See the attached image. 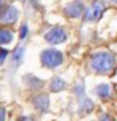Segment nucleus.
<instances>
[{
    "label": "nucleus",
    "mask_w": 117,
    "mask_h": 121,
    "mask_svg": "<svg viewBox=\"0 0 117 121\" xmlns=\"http://www.w3.org/2000/svg\"><path fill=\"white\" fill-rule=\"evenodd\" d=\"M103 11H104V3L101 0H95L90 7L85 10V19L87 21H98L103 15Z\"/></svg>",
    "instance_id": "3"
},
{
    "label": "nucleus",
    "mask_w": 117,
    "mask_h": 121,
    "mask_svg": "<svg viewBox=\"0 0 117 121\" xmlns=\"http://www.w3.org/2000/svg\"><path fill=\"white\" fill-rule=\"evenodd\" d=\"M11 56H13V63H15V66H18L19 63H21V60H23V56H24V45H18Z\"/></svg>",
    "instance_id": "10"
},
{
    "label": "nucleus",
    "mask_w": 117,
    "mask_h": 121,
    "mask_svg": "<svg viewBox=\"0 0 117 121\" xmlns=\"http://www.w3.org/2000/svg\"><path fill=\"white\" fill-rule=\"evenodd\" d=\"M64 11H66V15H67L69 18H79L82 13H83V7H82L80 2H75V3L67 5Z\"/></svg>",
    "instance_id": "6"
},
{
    "label": "nucleus",
    "mask_w": 117,
    "mask_h": 121,
    "mask_svg": "<svg viewBox=\"0 0 117 121\" xmlns=\"http://www.w3.org/2000/svg\"><path fill=\"white\" fill-rule=\"evenodd\" d=\"M26 36H27V26H26V24H23V28H21V31H19V37L26 39Z\"/></svg>",
    "instance_id": "13"
},
{
    "label": "nucleus",
    "mask_w": 117,
    "mask_h": 121,
    "mask_svg": "<svg viewBox=\"0 0 117 121\" xmlns=\"http://www.w3.org/2000/svg\"><path fill=\"white\" fill-rule=\"evenodd\" d=\"M66 87V82H64L61 78H53L51 82H50V91L51 92H59Z\"/></svg>",
    "instance_id": "9"
},
{
    "label": "nucleus",
    "mask_w": 117,
    "mask_h": 121,
    "mask_svg": "<svg viewBox=\"0 0 117 121\" xmlns=\"http://www.w3.org/2000/svg\"><path fill=\"white\" fill-rule=\"evenodd\" d=\"M66 37H67V34H66V31L63 28H51L50 31L45 32V40L48 44H53V45L64 42Z\"/></svg>",
    "instance_id": "4"
},
{
    "label": "nucleus",
    "mask_w": 117,
    "mask_h": 121,
    "mask_svg": "<svg viewBox=\"0 0 117 121\" xmlns=\"http://www.w3.org/2000/svg\"><path fill=\"white\" fill-rule=\"evenodd\" d=\"M7 55H8V52H7V50H3V48H2V50H0V65H2V63H3V60H5V58H7Z\"/></svg>",
    "instance_id": "14"
},
{
    "label": "nucleus",
    "mask_w": 117,
    "mask_h": 121,
    "mask_svg": "<svg viewBox=\"0 0 117 121\" xmlns=\"http://www.w3.org/2000/svg\"><path fill=\"white\" fill-rule=\"evenodd\" d=\"M99 121H114V118L111 115H101L99 116Z\"/></svg>",
    "instance_id": "15"
},
{
    "label": "nucleus",
    "mask_w": 117,
    "mask_h": 121,
    "mask_svg": "<svg viewBox=\"0 0 117 121\" xmlns=\"http://www.w3.org/2000/svg\"><path fill=\"white\" fill-rule=\"evenodd\" d=\"M96 94H98L99 99H108L109 95H111V87H109L108 84H101L96 87Z\"/></svg>",
    "instance_id": "11"
},
{
    "label": "nucleus",
    "mask_w": 117,
    "mask_h": 121,
    "mask_svg": "<svg viewBox=\"0 0 117 121\" xmlns=\"http://www.w3.org/2000/svg\"><path fill=\"white\" fill-rule=\"evenodd\" d=\"M82 108H83V112H91V110H93V102H91V100H83Z\"/></svg>",
    "instance_id": "12"
},
{
    "label": "nucleus",
    "mask_w": 117,
    "mask_h": 121,
    "mask_svg": "<svg viewBox=\"0 0 117 121\" xmlns=\"http://www.w3.org/2000/svg\"><path fill=\"white\" fill-rule=\"evenodd\" d=\"M13 40V32L7 28H0V45H7Z\"/></svg>",
    "instance_id": "8"
},
{
    "label": "nucleus",
    "mask_w": 117,
    "mask_h": 121,
    "mask_svg": "<svg viewBox=\"0 0 117 121\" xmlns=\"http://www.w3.org/2000/svg\"><path fill=\"white\" fill-rule=\"evenodd\" d=\"M112 2H116V3H117V0H112Z\"/></svg>",
    "instance_id": "19"
},
{
    "label": "nucleus",
    "mask_w": 117,
    "mask_h": 121,
    "mask_svg": "<svg viewBox=\"0 0 117 121\" xmlns=\"http://www.w3.org/2000/svg\"><path fill=\"white\" fill-rule=\"evenodd\" d=\"M40 60L45 68H56L63 63V53L59 50H55V48H47L42 52Z\"/></svg>",
    "instance_id": "2"
},
{
    "label": "nucleus",
    "mask_w": 117,
    "mask_h": 121,
    "mask_svg": "<svg viewBox=\"0 0 117 121\" xmlns=\"http://www.w3.org/2000/svg\"><path fill=\"white\" fill-rule=\"evenodd\" d=\"M114 66H116V56L111 52H98L90 60V68L95 73L106 74V73L114 69Z\"/></svg>",
    "instance_id": "1"
},
{
    "label": "nucleus",
    "mask_w": 117,
    "mask_h": 121,
    "mask_svg": "<svg viewBox=\"0 0 117 121\" xmlns=\"http://www.w3.org/2000/svg\"><path fill=\"white\" fill-rule=\"evenodd\" d=\"M16 19H18V10H16V7H13V5H8L7 8L0 13V21L3 24H11Z\"/></svg>",
    "instance_id": "5"
},
{
    "label": "nucleus",
    "mask_w": 117,
    "mask_h": 121,
    "mask_svg": "<svg viewBox=\"0 0 117 121\" xmlns=\"http://www.w3.org/2000/svg\"><path fill=\"white\" fill-rule=\"evenodd\" d=\"M0 121H5V108L0 107Z\"/></svg>",
    "instance_id": "16"
},
{
    "label": "nucleus",
    "mask_w": 117,
    "mask_h": 121,
    "mask_svg": "<svg viewBox=\"0 0 117 121\" xmlns=\"http://www.w3.org/2000/svg\"><path fill=\"white\" fill-rule=\"evenodd\" d=\"M34 105H35V108L39 110H42V112H45L47 108L50 107V99H48V95H37L35 99H34Z\"/></svg>",
    "instance_id": "7"
},
{
    "label": "nucleus",
    "mask_w": 117,
    "mask_h": 121,
    "mask_svg": "<svg viewBox=\"0 0 117 121\" xmlns=\"http://www.w3.org/2000/svg\"><path fill=\"white\" fill-rule=\"evenodd\" d=\"M2 8H3V0H0V13L3 11V10H2Z\"/></svg>",
    "instance_id": "18"
},
{
    "label": "nucleus",
    "mask_w": 117,
    "mask_h": 121,
    "mask_svg": "<svg viewBox=\"0 0 117 121\" xmlns=\"http://www.w3.org/2000/svg\"><path fill=\"white\" fill-rule=\"evenodd\" d=\"M18 121H34V120H32L31 116H21V118H19Z\"/></svg>",
    "instance_id": "17"
}]
</instances>
